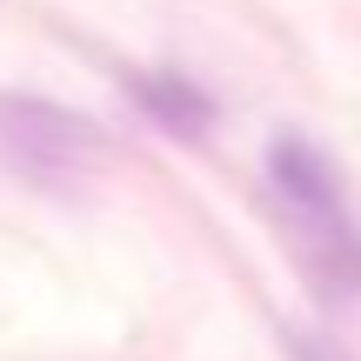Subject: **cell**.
<instances>
[{
    "label": "cell",
    "instance_id": "cell-2",
    "mask_svg": "<svg viewBox=\"0 0 361 361\" xmlns=\"http://www.w3.org/2000/svg\"><path fill=\"white\" fill-rule=\"evenodd\" d=\"M0 154L27 180H74L107 154L101 128L47 101H0Z\"/></svg>",
    "mask_w": 361,
    "mask_h": 361
},
{
    "label": "cell",
    "instance_id": "cell-1",
    "mask_svg": "<svg viewBox=\"0 0 361 361\" xmlns=\"http://www.w3.org/2000/svg\"><path fill=\"white\" fill-rule=\"evenodd\" d=\"M268 201L295 261L308 268V281L328 288L335 301L361 295V221L341 194L335 161L322 147H308L301 134H281L268 147Z\"/></svg>",
    "mask_w": 361,
    "mask_h": 361
},
{
    "label": "cell",
    "instance_id": "cell-3",
    "mask_svg": "<svg viewBox=\"0 0 361 361\" xmlns=\"http://www.w3.org/2000/svg\"><path fill=\"white\" fill-rule=\"evenodd\" d=\"M128 94L141 101L147 121H161V128L180 134V141H201V128L214 121V101H207L188 74H168V67H161V74H134Z\"/></svg>",
    "mask_w": 361,
    "mask_h": 361
},
{
    "label": "cell",
    "instance_id": "cell-4",
    "mask_svg": "<svg viewBox=\"0 0 361 361\" xmlns=\"http://www.w3.org/2000/svg\"><path fill=\"white\" fill-rule=\"evenodd\" d=\"M288 361H348V348L322 328H288Z\"/></svg>",
    "mask_w": 361,
    "mask_h": 361
}]
</instances>
